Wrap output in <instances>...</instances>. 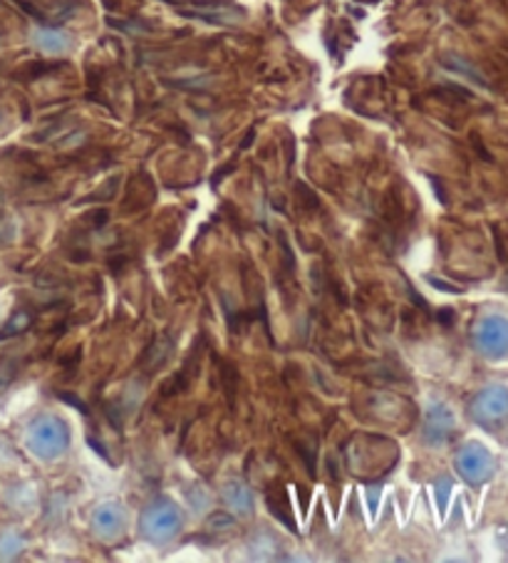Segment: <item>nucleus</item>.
<instances>
[{
  "mask_svg": "<svg viewBox=\"0 0 508 563\" xmlns=\"http://www.w3.org/2000/svg\"><path fill=\"white\" fill-rule=\"evenodd\" d=\"M268 504H270V509H273V514H276V517L283 521V523H288V527L296 531V521H292V517H288L286 511H290V504H288V497H286V492L283 489H270V494H268Z\"/></svg>",
  "mask_w": 508,
  "mask_h": 563,
  "instance_id": "nucleus-10",
  "label": "nucleus"
},
{
  "mask_svg": "<svg viewBox=\"0 0 508 563\" xmlns=\"http://www.w3.org/2000/svg\"><path fill=\"white\" fill-rule=\"evenodd\" d=\"M0 244H3V239H0Z\"/></svg>",
  "mask_w": 508,
  "mask_h": 563,
  "instance_id": "nucleus-14",
  "label": "nucleus"
},
{
  "mask_svg": "<svg viewBox=\"0 0 508 563\" xmlns=\"http://www.w3.org/2000/svg\"><path fill=\"white\" fill-rule=\"evenodd\" d=\"M181 511L169 499H156L144 509L140 529L152 543L172 541L181 531Z\"/></svg>",
  "mask_w": 508,
  "mask_h": 563,
  "instance_id": "nucleus-2",
  "label": "nucleus"
},
{
  "mask_svg": "<svg viewBox=\"0 0 508 563\" xmlns=\"http://www.w3.org/2000/svg\"><path fill=\"white\" fill-rule=\"evenodd\" d=\"M476 351L492 361L508 355V320L504 316H484L474 325Z\"/></svg>",
  "mask_w": 508,
  "mask_h": 563,
  "instance_id": "nucleus-5",
  "label": "nucleus"
},
{
  "mask_svg": "<svg viewBox=\"0 0 508 563\" xmlns=\"http://www.w3.org/2000/svg\"><path fill=\"white\" fill-rule=\"evenodd\" d=\"M92 529L100 539H120L126 529V511L122 504L107 501L102 507H97L92 517Z\"/></svg>",
  "mask_w": 508,
  "mask_h": 563,
  "instance_id": "nucleus-6",
  "label": "nucleus"
},
{
  "mask_svg": "<svg viewBox=\"0 0 508 563\" xmlns=\"http://www.w3.org/2000/svg\"><path fill=\"white\" fill-rule=\"evenodd\" d=\"M494 470H496V462L492 457V452H488L482 442H466L459 446L456 472L462 474L464 482L472 484V487L486 484L494 477Z\"/></svg>",
  "mask_w": 508,
  "mask_h": 563,
  "instance_id": "nucleus-4",
  "label": "nucleus"
},
{
  "mask_svg": "<svg viewBox=\"0 0 508 563\" xmlns=\"http://www.w3.org/2000/svg\"><path fill=\"white\" fill-rule=\"evenodd\" d=\"M203 3H211V0H203Z\"/></svg>",
  "mask_w": 508,
  "mask_h": 563,
  "instance_id": "nucleus-13",
  "label": "nucleus"
},
{
  "mask_svg": "<svg viewBox=\"0 0 508 563\" xmlns=\"http://www.w3.org/2000/svg\"><path fill=\"white\" fill-rule=\"evenodd\" d=\"M23 551V539L15 531L0 533V559H13Z\"/></svg>",
  "mask_w": 508,
  "mask_h": 563,
  "instance_id": "nucleus-11",
  "label": "nucleus"
},
{
  "mask_svg": "<svg viewBox=\"0 0 508 563\" xmlns=\"http://www.w3.org/2000/svg\"><path fill=\"white\" fill-rule=\"evenodd\" d=\"M70 446V427L60 417L43 415L27 427V450L41 460H55Z\"/></svg>",
  "mask_w": 508,
  "mask_h": 563,
  "instance_id": "nucleus-1",
  "label": "nucleus"
},
{
  "mask_svg": "<svg viewBox=\"0 0 508 563\" xmlns=\"http://www.w3.org/2000/svg\"><path fill=\"white\" fill-rule=\"evenodd\" d=\"M454 430V415L446 405H432L427 412V440L442 444Z\"/></svg>",
  "mask_w": 508,
  "mask_h": 563,
  "instance_id": "nucleus-7",
  "label": "nucleus"
},
{
  "mask_svg": "<svg viewBox=\"0 0 508 563\" xmlns=\"http://www.w3.org/2000/svg\"><path fill=\"white\" fill-rule=\"evenodd\" d=\"M37 45H41L45 53L60 55L67 51V47H70V37L57 33V31H43V33H37Z\"/></svg>",
  "mask_w": 508,
  "mask_h": 563,
  "instance_id": "nucleus-9",
  "label": "nucleus"
},
{
  "mask_svg": "<svg viewBox=\"0 0 508 563\" xmlns=\"http://www.w3.org/2000/svg\"><path fill=\"white\" fill-rule=\"evenodd\" d=\"M33 323V316L31 313H15L11 323L3 328V335H15V333H23V330L31 328Z\"/></svg>",
  "mask_w": 508,
  "mask_h": 563,
  "instance_id": "nucleus-12",
  "label": "nucleus"
},
{
  "mask_svg": "<svg viewBox=\"0 0 508 563\" xmlns=\"http://www.w3.org/2000/svg\"><path fill=\"white\" fill-rule=\"evenodd\" d=\"M223 499H227L229 507L241 514V517H246L251 514L253 507V494L249 492V487L243 482H229L227 489H223Z\"/></svg>",
  "mask_w": 508,
  "mask_h": 563,
  "instance_id": "nucleus-8",
  "label": "nucleus"
},
{
  "mask_svg": "<svg viewBox=\"0 0 508 563\" xmlns=\"http://www.w3.org/2000/svg\"><path fill=\"white\" fill-rule=\"evenodd\" d=\"M468 415L474 417L476 424H482L484 430H501L508 422V390L506 387H484L482 393H476L468 402Z\"/></svg>",
  "mask_w": 508,
  "mask_h": 563,
  "instance_id": "nucleus-3",
  "label": "nucleus"
}]
</instances>
